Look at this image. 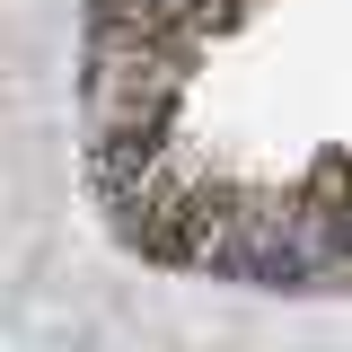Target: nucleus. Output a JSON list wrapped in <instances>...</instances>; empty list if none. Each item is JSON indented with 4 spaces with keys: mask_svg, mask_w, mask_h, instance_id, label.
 <instances>
[{
    "mask_svg": "<svg viewBox=\"0 0 352 352\" xmlns=\"http://www.w3.org/2000/svg\"><path fill=\"white\" fill-rule=\"evenodd\" d=\"M176 88H185V44L115 27V18H88V106H97V97L176 106Z\"/></svg>",
    "mask_w": 352,
    "mask_h": 352,
    "instance_id": "nucleus-1",
    "label": "nucleus"
},
{
    "mask_svg": "<svg viewBox=\"0 0 352 352\" xmlns=\"http://www.w3.org/2000/svg\"><path fill=\"white\" fill-rule=\"evenodd\" d=\"M97 18L115 27H141V36H168V44H194L238 18V0H97Z\"/></svg>",
    "mask_w": 352,
    "mask_h": 352,
    "instance_id": "nucleus-2",
    "label": "nucleus"
}]
</instances>
